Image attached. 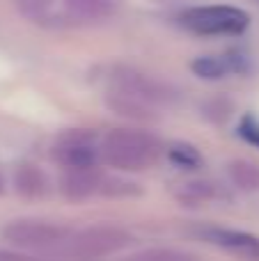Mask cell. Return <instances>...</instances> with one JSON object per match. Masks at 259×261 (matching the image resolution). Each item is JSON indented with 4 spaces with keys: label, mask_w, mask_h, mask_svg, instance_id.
Masks as SVG:
<instances>
[{
    "label": "cell",
    "mask_w": 259,
    "mask_h": 261,
    "mask_svg": "<svg viewBox=\"0 0 259 261\" xmlns=\"http://www.w3.org/2000/svg\"><path fill=\"white\" fill-rule=\"evenodd\" d=\"M161 156V142L147 130L113 128L101 138V161L122 172L149 170Z\"/></svg>",
    "instance_id": "6da1fadb"
},
{
    "label": "cell",
    "mask_w": 259,
    "mask_h": 261,
    "mask_svg": "<svg viewBox=\"0 0 259 261\" xmlns=\"http://www.w3.org/2000/svg\"><path fill=\"white\" fill-rule=\"evenodd\" d=\"M128 243H131V234L126 229L113 225H96L81 231H71V236L50 254L69 261H94L117 254Z\"/></svg>",
    "instance_id": "7a4b0ae2"
},
{
    "label": "cell",
    "mask_w": 259,
    "mask_h": 261,
    "mask_svg": "<svg viewBox=\"0 0 259 261\" xmlns=\"http://www.w3.org/2000/svg\"><path fill=\"white\" fill-rule=\"evenodd\" d=\"M179 23L188 32L202 37H234L246 32V28L250 25V16L232 5H200L186 9L179 16Z\"/></svg>",
    "instance_id": "3957f363"
},
{
    "label": "cell",
    "mask_w": 259,
    "mask_h": 261,
    "mask_svg": "<svg viewBox=\"0 0 259 261\" xmlns=\"http://www.w3.org/2000/svg\"><path fill=\"white\" fill-rule=\"evenodd\" d=\"M3 236L9 245L30 252H53L71 236V229L58 222L37 220V218H18L5 225Z\"/></svg>",
    "instance_id": "277c9868"
},
{
    "label": "cell",
    "mask_w": 259,
    "mask_h": 261,
    "mask_svg": "<svg viewBox=\"0 0 259 261\" xmlns=\"http://www.w3.org/2000/svg\"><path fill=\"white\" fill-rule=\"evenodd\" d=\"M53 158L64 170H87L101 161V140L90 130H67L53 144Z\"/></svg>",
    "instance_id": "5b68a950"
},
{
    "label": "cell",
    "mask_w": 259,
    "mask_h": 261,
    "mask_svg": "<svg viewBox=\"0 0 259 261\" xmlns=\"http://www.w3.org/2000/svg\"><path fill=\"white\" fill-rule=\"evenodd\" d=\"M113 85H115V92L133 96V99L142 101V103L151 106V108L156 103H165V101L174 99V92L165 83L156 81V78L147 76V73L133 71V69H119V71H115Z\"/></svg>",
    "instance_id": "8992f818"
},
{
    "label": "cell",
    "mask_w": 259,
    "mask_h": 261,
    "mask_svg": "<svg viewBox=\"0 0 259 261\" xmlns=\"http://www.w3.org/2000/svg\"><path fill=\"white\" fill-rule=\"evenodd\" d=\"M200 236L209 245L223 248L232 254L246 259H259V236L248 234V231L227 229V227H204L200 229Z\"/></svg>",
    "instance_id": "52a82bcc"
},
{
    "label": "cell",
    "mask_w": 259,
    "mask_h": 261,
    "mask_svg": "<svg viewBox=\"0 0 259 261\" xmlns=\"http://www.w3.org/2000/svg\"><path fill=\"white\" fill-rule=\"evenodd\" d=\"M191 69L195 76L206 81H218L227 78L232 73H241L248 69L246 58L239 53H220V55H200L191 62Z\"/></svg>",
    "instance_id": "ba28073f"
},
{
    "label": "cell",
    "mask_w": 259,
    "mask_h": 261,
    "mask_svg": "<svg viewBox=\"0 0 259 261\" xmlns=\"http://www.w3.org/2000/svg\"><path fill=\"white\" fill-rule=\"evenodd\" d=\"M103 176L96 172V167L87 170H67L60 179V193L71 202H81L92 195H101Z\"/></svg>",
    "instance_id": "9c48e42d"
},
{
    "label": "cell",
    "mask_w": 259,
    "mask_h": 261,
    "mask_svg": "<svg viewBox=\"0 0 259 261\" xmlns=\"http://www.w3.org/2000/svg\"><path fill=\"white\" fill-rule=\"evenodd\" d=\"M14 190L25 199H39L48 190V179L37 165L23 163L14 172Z\"/></svg>",
    "instance_id": "30bf717a"
},
{
    "label": "cell",
    "mask_w": 259,
    "mask_h": 261,
    "mask_svg": "<svg viewBox=\"0 0 259 261\" xmlns=\"http://www.w3.org/2000/svg\"><path fill=\"white\" fill-rule=\"evenodd\" d=\"M115 7H117V0H64V9L69 16L87 23L113 16Z\"/></svg>",
    "instance_id": "8fae6325"
},
{
    "label": "cell",
    "mask_w": 259,
    "mask_h": 261,
    "mask_svg": "<svg viewBox=\"0 0 259 261\" xmlns=\"http://www.w3.org/2000/svg\"><path fill=\"white\" fill-rule=\"evenodd\" d=\"M227 176L232 181V186H237L239 190H259V163L248 161V158H237L227 165Z\"/></svg>",
    "instance_id": "7c38bea8"
},
{
    "label": "cell",
    "mask_w": 259,
    "mask_h": 261,
    "mask_svg": "<svg viewBox=\"0 0 259 261\" xmlns=\"http://www.w3.org/2000/svg\"><path fill=\"white\" fill-rule=\"evenodd\" d=\"M124 261H197L191 252L177 248H147L140 252L128 254Z\"/></svg>",
    "instance_id": "4fadbf2b"
},
{
    "label": "cell",
    "mask_w": 259,
    "mask_h": 261,
    "mask_svg": "<svg viewBox=\"0 0 259 261\" xmlns=\"http://www.w3.org/2000/svg\"><path fill=\"white\" fill-rule=\"evenodd\" d=\"M18 12L35 23H44L53 9V0H16Z\"/></svg>",
    "instance_id": "5bb4252c"
},
{
    "label": "cell",
    "mask_w": 259,
    "mask_h": 261,
    "mask_svg": "<svg viewBox=\"0 0 259 261\" xmlns=\"http://www.w3.org/2000/svg\"><path fill=\"white\" fill-rule=\"evenodd\" d=\"M168 156H170V161L179 167L200 165V153H197V149L191 147V144H172V147L168 149Z\"/></svg>",
    "instance_id": "9a60e30c"
},
{
    "label": "cell",
    "mask_w": 259,
    "mask_h": 261,
    "mask_svg": "<svg viewBox=\"0 0 259 261\" xmlns=\"http://www.w3.org/2000/svg\"><path fill=\"white\" fill-rule=\"evenodd\" d=\"M209 195H211V190L206 184H188L182 190L179 199H182V204H197V202H206Z\"/></svg>",
    "instance_id": "2e32d148"
},
{
    "label": "cell",
    "mask_w": 259,
    "mask_h": 261,
    "mask_svg": "<svg viewBox=\"0 0 259 261\" xmlns=\"http://www.w3.org/2000/svg\"><path fill=\"white\" fill-rule=\"evenodd\" d=\"M239 135H241L246 142H250L252 147L259 149V122L252 115H246V117L241 119V124H239Z\"/></svg>",
    "instance_id": "e0dca14e"
},
{
    "label": "cell",
    "mask_w": 259,
    "mask_h": 261,
    "mask_svg": "<svg viewBox=\"0 0 259 261\" xmlns=\"http://www.w3.org/2000/svg\"><path fill=\"white\" fill-rule=\"evenodd\" d=\"M0 261H37V259H30L18 252H9V250H0Z\"/></svg>",
    "instance_id": "ac0fdd59"
},
{
    "label": "cell",
    "mask_w": 259,
    "mask_h": 261,
    "mask_svg": "<svg viewBox=\"0 0 259 261\" xmlns=\"http://www.w3.org/2000/svg\"><path fill=\"white\" fill-rule=\"evenodd\" d=\"M0 190H3V181H0Z\"/></svg>",
    "instance_id": "d6986e66"
}]
</instances>
